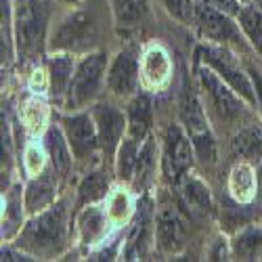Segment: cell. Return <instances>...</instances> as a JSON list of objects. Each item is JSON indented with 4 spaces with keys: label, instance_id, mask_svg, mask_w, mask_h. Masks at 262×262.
<instances>
[{
    "label": "cell",
    "instance_id": "6da1fadb",
    "mask_svg": "<svg viewBox=\"0 0 262 262\" xmlns=\"http://www.w3.org/2000/svg\"><path fill=\"white\" fill-rule=\"evenodd\" d=\"M74 193L63 191V195L53 206L28 218L26 227L21 229L17 239L11 244L21 252L30 254L32 258H61L68 254L74 242Z\"/></svg>",
    "mask_w": 262,
    "mask_h": 262
},
{
    "label": "cell",
    "instance_id": "7a4b0ae2",
    "mask_svg": "<svg viewBox=\"0 0 262 262\" xmlns=\"http://www.w3.org/2000/svg\"><path fill=\"white\" fill-rule=\"evenodd\" d=\"M193 78L198 84L208 122L218 135V139H231L233 133H237L244 124L256 118V109L246 99L239 97L221 76L200 59L195 63Z\"/></svg>",
    "mask_w": 262,
    "mask_h": 262
},
{
    "label": "cell",
    "instance_id": "3957f363",
    "mask_svg": "<svg viewBox=\"0 0 262 262\" xmlns=\"http://www.w3.org/2000/svg\"><path fill=\"white\" fill-rule=\"evenodd\" d=\"M57 5V0H13L17 59L21 63L34 65L49 55Z\"/></svg>",
    "mask_w": 262,
    "mask_h": 262
},
{
    "label": "cell",
    "instance_id": "277c9868",
    "mask_svg": "<svg viewBox=\"0 0 262 262\" xmlns=\"http://www.w3.org/2000/svg\"><path fill=\"white\" fill-rule=\"evenodd\" d=\"M101 26L97 15L91 9H78L76 5L70 7L55 19V26L49 40V53H72V55H86L99 51Z\"/></svg>",
    "mask_w": 262,
    "mask_h": 262
},
{
    "label": "cell",
    "instance_id": "5b68a950",
    "mask_svg": "<svg viewBox=\"0 0 262 262\" xmlns=\"http://www.w3.org/2000/svg\"><path fill=\"white\" fill-rule=\"evenodd\" d=\"M109 68V55L99 49L78 57V65L70 84L68 97L61 107V112H78V109H89L105 93V80Z\"/></svg>",
    "mask_w": 262,
    "mask_h": 262
},
{
    "label": "cell",
    "instance_id": "8992f818",
    "mask_svg": "<svg viewBox=\"0 0 262 262\" xmlns=\"http://www.w3.org/2000/svg\"><path fill=\"white\" fill-rule=\"evenodd\" d=\"M59 124L63 128L68 143L74 151L76 168L86 172L95 166H103L101 143L97 124L91 109H78V112H61Z\"/></svg>",
    "mask_w": 262,
    "mask_h": 262
},
{
    "label": "cell",
    "instance_id": "52a82bcc",
    "mask_svg": "<svg viewBox=\"0 0 262 262\" xmlns=\"http://www.w3.org/2000/svg\"><path fill=\"white\" fill-rule=\"evenodd\" d=\"M195 59L204 61L208 68H212L218 76H221L231 89L246 99L254 109H258V99H256V89L250 76V70L244 68L239 53L229 49V47H218V45H208L202 42L195 51Z\"/></svg>",
    "mask_w": 262,
    "mask_h": 262
},
{
    "label": "cell",
    "instance_id": "ba28073f",
    "mask_svg": "<svg viewBox=\"0 0 262 262\" xmlns=\"http://www.w3.org/2000/svg\"><path fill=\"white\" fill-rule=\"evenodd\" d=\"M193 30L198 32L200 40L208 42V45L229 47V49L237 51L239 55L254 53L242 26H239L237 17H233L225 11H218V9H212L206 5H198Z\"/></svg>",
    "mask_w": 262,
    "mask_h": 262
},
{
    "label": "cell",
    "instance_id": "9c48e42d",
    "mask_svg": "<svg viewBox=\"0 0 262 262\" xmlns=\"http://www.w3.org/2000/svg\"><path fill=\"white\" fill-rule=\"evenodd\" d=\"M160 154H162V177L166 185L172 187H177L179 181L198 164L195 162L191 135L179 120L166 124L160 139Z\"/></svg>",
    "mask_w": 262,
    "mask_h": 262
},
{
    "label": "cell",
    "instance_id": "30bf717a",
    "mask_svg": "<svg viewBox=\"0 0 262 262\" xmlns=\"http://www.w3.org/2000/svg\"><path fill=\"white\" fill-rule=\"evenodd\" d=\"M156 202L154 191L139 195L135 218L126 227L120 260H147L156 250Z\"/></svg>",
    "mask_w": 262,
    "mask_h": 262
},
{
    "label": "cell",
    "instance_id": "8fae6325",
    "mask_svg": "<svg viewBox=\"0 0 262 262\" xmlns=\"http://www.w3.org/2000/svg\"><path fill=\"white\" fill-rule=\"evenodd\" d=\"M181 202L160 198L156 202V252L160 256H177L187 248L189 223Z\"/></svg>",
    "mask_w": 262,
    "mask_h": 262
},
{
    "label": "cell",
    "instance_id": "7c38bea8",
    "mask_svg": "<svg viewBox=\"0 0 262 262\" xmlns=\"http://www.w3.org/2000/svg\"><path fill=\"white\" fill-rule=\"evenodd\" d=\"M97 124L99 133V143H101V156H103V166L114 170V160L118 154V147L126 137L128 130V120H126V109L118 105L116 99L107 97L99 99L95 105L89 107Z\"/></svg>",
    "mask_w": 262,
    "mask_h": 262
},
{
    "label": "cell",
    "instance_id": "4fadbf2b",
    "mask_svg": "<svg viewBox=\"0 0 262 262\" xmlns=\"http://www.w3.org/2000/svg\"><path fill=\"white\" fill-rule=\"evenodd\" d=\"M141 89V49L137 45H126L109 59L105 93L107 97L126 103Z\"/></svg>",
    "mask_w": 262,
    "mask_h": 262
},
{
    "label": "cell",
    "instance_id": "5bb4252c",
    "mask_svg": "<svg viewBox=\"0 0 262 262\" xmlns=\"http://www.w3.org/2000/svg\"><path fill=\"white\" fill-rule=\"evenodd\" d=\"M114 223L109 218L105 204H91L76 210L74 216V242L78 250L89 256L109 242L114 233Z\"/></svg>",
    "mask_w": 262,
    "mask_h": 262
},
{
    "label": "cell",
    "instance_id": "9a60e30c",
    "mask_svg": "<svg viewBox=\"0 0 262 262\" xmlns=\"http://www.w3.org/2000/svg\"><path fill=\"white\" fill-rule=\"evenodd\" d=\"M174 76L170 51L160 42H149L141 49V86L151 95L168 89Z\"/></svg>",
    "mask_w": 262,
    "mask_h": 262
},
{
    "label": "cell",
    "instance_id": "2e32d148",
    "mask_svg": "<svg viewBox=\"0 0 262 262\" xmlns=\"http://www.w3.org/2000/svg\"><path fill=\"white\" fill-rule=\"evenodd\" d=\"M65 181L57 174L53 166H49L45 172H40L38 177L26 179L24 183V198H26V208L28 216H34L42 210L53 206L61 195H63Z\"/></svg>",
    "mask_w": 262,
    "mask_h": 262
},
{
    "label": "cell",
    "instance_id": "e0dca14e",
    "mask_svg": "<svg viewBox=\"0 0 262 262\" xmlns=\"http://www.w3.org/2000/svg\"><path fill=\"white\" fill-rule=\"evenodd\" d=\"M177 191H179V202L189 212V216H198V218L216 216V202H214L212 189L200 174H195L193 170L187 172L179 181Z\"/></svg>",
    "mask_w": 262,
    "mask_h": 262
},
{
    "label": "cell",
    "instance_id": "ac0fdd59",
    "mask_svg": "<svg viewBox=\"0 0 262 262\" xmlns=\"http://www.w3.org/2000/svg\"><path fill=\"white\" fill-rule=\"evenodd\" d=\"M177 120L185 126V130L189 135H198L206 128H212L206 116V109L198 91V84L195 78H189L187 74L181 80L179 86V97H177Z\"/></svg>",
    "mask_w": 262,
    "mask_h": 262
},
{
    "label": "cell",
    "instance_id": "d6986e66",
    "mask_svg": "<svg viewBox=\"0 0 262 262\" xmlns=\"http://www.w3.org/2000/svg\"><path fill=\"white\" fill-rule=\"evenodd\" d=\"M28 208L24 198V183L13 181L3 187V218H0V233H3V242L11 244L17 239L21 229L28 223Z\"/></svg>",
    "mask_w": 262,
    "mask_h": 262
},
{
    "label": "cell",
    "instance_id": "ffe728a7",
    "mask_svg": "<svg viewBox=\"0 0 262 262\" xmlns=\"http://www.w3.org/2000/svg\"><path fill=\"white\" fill-rule=\"evenodd\" d=\"M160 172H162L160 139L154 133V135H149L145 139V143L141 145V151H139V158H137V164H135V172H133V181H130V187H133L139 195L154 191Z\"/></svg>",
    "mask_w": 262,
    "mask_h": 262
},
{
    "label": "cell",
    "instance_id": "44dd1931",
    "mask_svg": "<svg viewBox=\"0 0 262 262\" xmlns=\"http://www.w3.org/2000/svg\"><path fill=\"white\" fill-rule=\"evenodd\" d=\"M45 63H47L49 82H51L49 99L53 101L55 107L61 109L63 103H65V97H68L74 72H76L78 55H72V53H49L45 57Z\"/></svg>",
    "mask_w": 262,
    "mask_h": 262
},
{
    "label": "cell",
    "instance_id": "7402d4cb",
    "mask_svg": "<svg viewBox=\"0 0 262 262\" xmlns=\"http://www.w3.org/2000/svg\"><path fill=\"white\" fill-rule=\"evenodd\" d=\"M126 109V120H128V130L126 135L137 141H145L149 135H154L156 126V112H154V99L151 93L141 89L135 97H130L124 103Z\"/></svg>",
    "mask_w": 262,
    "mask_h": 262
},
{
    "label": "cell",
    "instance_id": "603a6c76",
    "mask_svg": "<svg viewBox=\"0 0 262 262\" xmlns=\"http://www.w3.org/2000/svg\"><path fill=\"white\" fill-rule=\"evenodd\" d=\"M229 156L233 162L244 160L254 166H262V120L254 118L244 124L229 139Z\"/></svg>",
    "mask_w": 262,
    "mask_h": 262
},
{
    "label": "cell",
    "instance_id": "cb8c5ba5",
    "mask_svg": "<svg viewBox=\"0 0 262 262\" xmlns=\"http://www.w3.org/2000/svg\"><path fill=\"white\" fill-rule=\"evenodd\" d=\"M258 166L244 162V160H237L233 162L231 170H229V177H227V189H229V198L237 204H244L250 206L260 189V177H258Z\"/></svg>",
    "mask_w": 262,
    "mask_h": 262
},
{
    "label": "cell",
    "instance_id": "d4e9b609",
    "mask_svg": "<svg viewBox=\"0 0 262 262\" xmlns=\"http://www.w3.org/2000/svg\"><path fill=\"white\" fill-rule=\"evenodd\" d=\"M42 141H45L51 166L57 170L59 177L68 183L72 179V172L76 170V158H74V151L68 143V137H65L61 124L59 122L51 124L47 133L42 135Z\"/></svg>",
    "mask_w": 262,
    "mask_h": 262
},
{
    "label": "cell",
    "instance_id": "484cf974",
    "mask_svg": "<svg viewBox=\"0 0 262 262\" xmlns=\"http://www.w3.org/2000/svg\"><path fill=\"white\" fill-rule=\"evenodd\" d=\"M112 179H109V170L105 166H95L91 170L82 172V177L74 191L76 210L91 206V204H103L107 200L109 191H112Z\"/></svg>",
    "mask_w": 262,
    "mask_h": 262
},
{
    "label": "cell",
    "instance_id": "4316f807",
    "mask_svg": "<svg viewBox=\"0 0 262 262\" xmlns=\"http://www.w3.org/2000/svg\"><path fill=\"white\" fill-rule=\"evenodd\" d=\"M19 122L28 133V137H42L49 130L51 122V105L45 95H28L17 107Z\"/></svg>",
    "mask_w": 262,
    "mask_h": 262
},
{
    "label": "cell",
    "instance_id": "83f0119b",
    "mask_svg": "<svg viewBox=\"0 0 262 262\" xmlns=\"http://www.w3.org/2000/svg\"><path fill=\"white\" fill-rule=\"evenodd\" d=\"M103 204H105V210H107L109 218H112L114 227L126 229L130 225V221L135 218V212L139 206V193L130 185L116 183Z\"/></svg>",
    "mask_w": 262,
    "mask_h": 262
},
{
    "label": "cell",
    "instance_id": "f1b7e54d",
    "mask_svg": "<svg viewBox=\"0 0 262 262\" xmlns=\"http://www.w3.org/2000/svg\"><path fill=\"white\" fill-rule=\"evenodd\" d=\"M151 0H109L114 26L120 32L139 30L149 15Z\"/></svg>",
    "mask_w": 262,
    "mask_h": 262
},
{
    "label": "cell",
    "instance_id": "f546056e",
    "mask_svg": "<svg viewBox=\"0 0 262 262\" xmlns=\"http://www.w3.org/2000/svg\"><path fill=\"white\" fill-rule=\"evenodd\" d=\"M233 260H262V223H246L231 235Z\"/></svg>",
    "mask_w": 262,
    "mask_h": 262
},
{
    "label": "cell",
    "instance_id": "4dcf8cb0",
    "mask_svg": "<svg viewBox=\"0 0 262 262\" xmlns=\"http://www.w3.org/2000/svg\"><path fill=\"white\" fill-rule=\"evenodd\" d=\"M21 170H24L26 179L38 177L40 172H45L51 162H49V154H47V147L42 137H30L24 147H21V158H19Z\"/></svg>",
    "mask_w": 262,
    "mask_h": 262
},
{
    "label": "cell",
    "instance_id": "1f68e13d",
    "mask_svg": "<svg viewBox=\"0 0 262 262\" xmlns=\"http://www.w3.org/2000/svg\"><path fill=\"white\" fill-rule=\"evenodd\" d=\"M193 151H195V162L206 172L216 168L218 164V135L212 128H206L198 135H191Z\"/></svg>",
    "mask_w": 262,
    "mask_h": 262
},
{
    "label": "cell",
    "instance_id": "d6a6232c",
    "mask_svg": "<svg viewBox=\"0 0 262 262\" xmlns=\"http://www.w3.org/2000/svg\"><path fill=\"white\" fill-rule=\"evenodd\" d=\"M237 21L242 26L248 42L252 45L254 53L262 55V11L254 3H244L237 13Z\"/></svg>",
    "mask_w": 262,
    "mask_h": 262
},
{
    "label": "cell",
    "instance_id": "836d02e7",
    "mask_svg": "<svg viewBox=\"0 0 262 262\" xmlns=\"http://www.w3.org/2000/svg\"><path fill=\"white\" fill-rule=\"evenodd\" d=\"M0 53L3 68H11L17 59L15 42V21H13V0H3V26H0Z\"/></svg>",
    "mask_w": 262,
    "mask_h": 262
},
{
    "label": "cell",
    "instance_id": "e575fe53",
    "mask_svg": "<svg viewBox=\"0 0 262 262\" xmlns=\"http://www.w3.org/2000/svg\"><path fill=\"white\" fill-rule=\"evenodd\" d=\"M158 3L168 13V17L179 21L181 26L187 28L195 26V13H198V3L195 0H158Z\"/></svg>",
    "mask_w": 262,
    "mask_h": 262
},
{
    "label": "cell",
    "instance_id": "d590c367",
    "mask_svg": "<svg viewBox=\"0 0 262 262\" xmlns=\"http://www.w3.org/2000/svg\"><path fill=\"white\" fill-rule=\"evenodd\" d=\"M26 86L32 95H45L49 97V89H51V82H49V70H47V63L45 59L30 65V74L26 80Z\"/></svg>",
    "mask_w": 262,
    "mask_h": 262
},
{
    "label": "cell",
    "instance_id": "8d00e7d4",
    "mask_svg": "<svg viewBox=\"0 0 262 262\" xmlns=\"http://www.w3.org/2000/svg\"><path fill=\"white\" fill-rule=\"evenodd\" d=\"M206 260H233L231 237H227L225 233L214 235L206 248Z\"/></svg>",
    "mask_w": 262,
    "mask_h": 262
},
{
    "label": "cell",
    "instance_id": "74e56055",
    "mask_svg": "<svg viewBox=\"0 0 262 262\" xmlns=\"http://www.w3.org/2000/svg\"><path fill=\"white\" fill-rule=\"evenodd\" d=\"M198 5H206V7H212V9H218V11H225L233 17H237L239 9H242V0H195Z\"/></svg>",
    "mask_w": 262,
    "mask_h": 262
},
{
    "label": "cell",
    "instance_id": "f35d334b",
    "mask_svg": "<svg viewBox=\"0 0 262 262\" xmlns=\"http://www.w3.org/2000/svg\"><path fill=\"white\" fill-rule=\"evenodd\" d=\"M250 76H252V82H254V89H256V99H258V109L262 114V76L258 70L250 68Z\"/></svg>",
    "mask_w": 262,
    "mask_h": 262
},
{
    "label": "cell",
    "instance_id": "ab89813d",
    "mask_svg": "<svg viewBox=\"0 0 262 262\" xmlns=\"http://www.w3.org/2000/svg\"><path fill=\"white\" fill-rule=\"evenodd\" d=\"M59 5H65V7H74V5H78V0H57Z\"/></svg>",
    "mask_w": 262,
    "mask_h": 262
},
{
    "label": "cell",
    "instance_id": "60d3db41",
    "mask_svg": "<svg viewBox=\"0 0 262 262\" xmlns=\"http://www.w3.org/2000/svg\"><path fill=\"white\" fill-rule=\"evenodd\" d=\"M252 3H254V5H256L260 11H262V0H252Z\"/></svg>",
    "mask_w": 262,
    "mask_h": 262
},
{
    "label": "cell",
    "instance_id": "b9f144b4",
    "mask_svg": "<svg viewBox=\"0 0 262 262\" xmlns=\"http://www.w3.org/2000/svg\"><path fill=\"white\" fill-rule=\"evenodd\" d=\"M78 3H80V0H78Z\"/></svg>",
    "mask_w": 262,
    "mask_h": 262
}]
</instances>
